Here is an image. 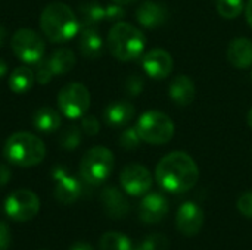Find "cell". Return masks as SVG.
I'll list each match as a JSON object with an SVG mask.
<instances>
[{"mask_svg":"<svg viewBox=\"0 0 252 250\" xmlns=\"http://www.w3.org/2000/svg\"><path fill=\"white\" fill-rule=\"evenodd\" d=\"M155 178L164 190L170 193H185L196 186L199 168L188 153L171 152L157 165Z\"/></svg>","mask_w":252,"mask_h":250,"instance_id":"cell-1","label":"cell"},{"mask_svg":"<svg viewBox=\"0 0 252 250\" xmlns=\"http://www.w3.org/2000/svg\"><path fill=\"white\" fill-rule=\"evenodd\" d=\"M40 27L43 34L52 43L68 41L80 31L77 15L69 6L61 1H53L43 9L40 16Z\"/></svg>","mask_w":252,"mask_h":250,"instance_id":"cell-2","label":"cell"},{"mask_svg":"<svg viewBox=\"0 0 252 250\" xmlns=\"http://www.w3.org/2000/svg\"><path fill=\"white\" fill-rule=\"evenodd\" d=\"M3 153L12 165L30 168L43 162L46 156V146L35 134L18 131L6 140Z\"/></svg>","mask_w":252,"mask_h":250,"instance_id":"cell-3","label":"cell"},{"mask_svg":"<svg viewBox=\"0 0 252 250\" xmlns=\"http://www.w3.org/2000/svg\"><path fill=\"white\" fill-rule=\"evenodd\" d=\"M146 46V40L143 32L128 24V22H117L108 34V49L112 56L121 62H130L137 59Z\"/></svg>","mask_w":252,"mask_h":250,"instance_id":"cell-4","label":"cell"},{"mask_svg":"<svg viewBox=\"0 0 252 250\" xmlns=\"http://www.w3.org/2000/svg\"><path fill=\"white\" fill-rule=\"evenodd\" d=\"M114 169V153L103 147L96 146L87 150L80 162L81 178L92 186H99L106 181Z\"/></svg>","mask_w":252,"mask_h":250,"instance_id":"cell-5","label":"cell"},{"mask_svg":"<svg viewBox=\"0 0 252 250\" xmlns=\"http://www.w3.org/2000/svg\"><path fill=\"white\" fill-rule=\"evenodd\" d=\"M136 130L142 141L148 144H165L174 136V124L171 118L159 111L145 112L139 118Z\"/></svg>","mask_w":252,"mask_h":250,"instance_id":"cell-6","label":"cell"},{"mask_svg":"<svg viewBox=\"0 0 252 250\" xmlns=\"http://www.w3.org/2000/svg\"><path fill=\"white\" fill-rule=\"evenodd\" d=\"M59 111L69 119H78L90 108V93L81 83H69L58 94Z\"/></svg>","mask_w":252,"mask_h":250,"instance_id":"cell-7","label":"cell"},{"mask_svg":"<svg viewBox=\"0 0 252 250\" xmlns=\"http://www.w3.org/2000/svg\"><path fill=\"white\" fill-rule=\"evenodd\" d=\"M10 46L16 57L28 65H37L38 62H41L46 50L44 40L40 37V34L28 28L18 29L12 35Z\"/></svg>","mask_w":252,"mask_h":250,"instance_id":"cell-8","label":"cell"},{"mask_svg":"<svg viewBox=\"0 0 252 250\" xmlns=\"http://www.w3.org/2000/svg\"><path fill=\"white\" fill-rule=\"evenodd\" d=\"M4 211L10 220L16 222H27L32 220L40 211L38 196L27 189L15 190L6 199Z\"/></svg>","mask_w":252,"mask_h":250,"instance_id":"cell-9","label":"cell"},{"mask_svg":"<svg viewBox=\"0 0 252 250\" xmlns=\"http://www.w3.org/2000/svg\"><path fill=\"white\" fill-rule=\"evenodd\" d=\"M120 183L124 192L130 196H143L152 187V175L151 172L139 164L127 165L120 174Z\"/></svg>","mask_w":252,"mask_h":250,"instance_id":"cell-10","label":"cell"},{"mask_svg":"<svg viewBox=\"0 0 252 250\" xmlns=\"http://www.w3.org/2000/svg\"><path fill=\"white\" fill-rule=\"evenodd\" d=\"M204 222H205L204 211L193 202H185L176 214L177 230L186 237L196 236L202 230Z\"/></svg>","mask_w":252,"mask_h":250,"instance_id":"cell-11","label":"cell"},{"mask_svg":"<svg viewBox=\"0 0 252 250\" xmlns=\"http://www.w3.org/2000/svg\"><path fill=\"white\" fill-rule=\"evenodd\" d=\"M53 180H55V197L62 205H71L81 196V184L77 178L66 174L65 168L56 165L53 168Z\"/></svg>","mask_w":252,"mask_h":250,"instance_id":"cell-12","label":"cell"},{"mask_svg":"<svg viewBox=\"0 0 252 250\" xmlns=\"http://www.w3.org/2000/svg\"><path fill=\"white\" fill-rule=\"evenodd\" d=\"M142 66L151 78L164 80L173 71V57L164 49H152L142 57Z\"/></svg>","mask_w":252,"mask_h":250,"instance_id":"cell-13","label":"cell"},{"mask_svg":"<svg viewBox=\"0 0 252 250\" xmlns=\"http://www.w3.org/2000/svg\"><path fill=\"white\" fill-rule=\"evenodd\" d=\"M168 214V202L161 193L146 194L139 205V218L145 224L161 222Z\"/></svg>","mask_w":252,"mask_h":250,"instance_id":"cell-14","label":"cell"},{"mask_svg":"<svg viewBox=\"0 0 252 250\" xmlns=\"http://www.w3.org/2000/svg\"><path fill=\"white\" fill-rule=\"evenodd\" d=\"M136 19L142 27H145L148 29H155V28L162 27L167 22L168 12L162 4L146 0L137 7Z\"/></svg>","mask_w":252,"mask_h":250,"instance_id":"cell-15","label":"cell"},{"mask_svg":"<svg viewBox=\"0 0 252 250\" xmlns=\"http://www.w3.org/2000/svg\"><path fill=\"white\" fill-rule=\"evenodd\" d=\"M100 202L105 214L109 218L121 220L130 211V203L117 187H106L100 194Z\"/></svg>","mask_w":252,"mask_h":250,"instance_id":"cell-16","label":"cell"},{"mask_svg":"<svg viewBox=\"0 0 252 250\" xmlns=\"http://www.w3.org/2000/svg\"><path fill=\"white\" fill-rule=\"evenodd\" d=\"M168 94H170V99L177 106L186 108V106H189L195 100V94H196L195 83L188 75H183V74L177 75L170 83Z\"/></svg>","mask_w":252,"mask_h":250,"instance_id":"cell-17","label":"cell"},{"mask_svg":"<svg viewBox=\"0 0 252 250\" xmlns=\"http://www.w3.org/2000/svg\"><path fill=\"white\" fill-rule=\"evenodd\" d=\"M227 60L238 69L252 66V41L245 37L233 38L227 47Z\"/></svg>","mask_w":252,"mask_h":250,"instance_id":"cell-18","label":"cell"},{"mask_svg":"<svg viewBox=\"0 0 252 250\" xmlns=\"http://www.w3.org/2000/svg\"><path fill=\"white\" fill-rule=\"evenodd\" d=\"M78 47L84 57L87 59H97L103 53V40L100 34L93 27H84L80 32Z\"/></svg>","mask_w":252,"mask_h":250,"instance_id":"cell-19","label":"cell"},{"mask_svg":"<svg viewBox=\"0 0 252 250\" xmlns=\"http://www.w3.org/2000/svg\"><path fill=\"white\" fill-rule=\"evenodd\" d=\"M134 113H136L134 106L130 102L121 100V102L111 103L103 111V119L108 125L123 127V125H127L133 119Z\"/></svg>","mask_w":252,"mask_h":250,"instance_id":"cell-20","label":"cell"},{"mask_svg":"<svg viewBox=\"0 0 252 250\" xmlns=\"http://www.w3.org/2000/svg\"><path fill=\"white\" fill-rule=\"evenodd\" d=\"M32 125L40 133H53L61 127V116L58 111L50 106L38 108L32 115Z\"/></svg>","mask_w":252,"mask_h":250,"instance_id":"cell-21","label":"cell"},{"mask_svg":"<svg viewBox=\"0 0 252 250\" xmlns=\"http://www.w3.org/2000/svg\"><path fill=\"white\" fill-rule=\"evenodd\" d=\"M47 65L53 75H63L69 72L75 65V55L69 49H56L47 59Z\"/></svg>","mask_w":252,"mask_h":250,"instance_id":"cell-22","label":"cell"},{"mask_svg":"<svg viewBox=\"0 0 252 250\" xmlns=\"http://www.w3.org/2000/svg\"><path fill=\"white\" fill-rule=\"evenodd\" d=\"M34 72L28 66H19L10 72L9 77V88L16 94L27 93L34 84Z\"/></svg>","mask_w":252,"mask_h":250,"instance_id":"cell-23","label":"cell"},{"mask_svg":"<svg viewBox=\"0 0 252 250\" xmlns=\"http://www.w3.org/2000/svg\"><path fill=\"white\" fill-rule=\"evenodd\" d=\"M99 248L100 250H134L131 240L127 236L117 233V231L105 233L100 237Z\"/></svg>","mask_w":252,"mask_h":250,"instance_id":"cell-24","label":"cell"},{"mask_svg":"<svg viewBox=\"0 0 252 250\" xmlns=\"http://www.w3.org/2000/svg\"><path fill=\"white\" fill-rule=\"evenodd\" d=\"M80 13H81L84 27H93L97 22L106 19V7L96 4V3H87V4L80 6Z\"/></svg>","mask_w":252,"mask_h":250,"instance_id":"cell-25","label":"cell"},{"mask_svg":"<svg viewBox=\"0 0 252 250\" xmlns=\"http://www.w3.org/2000/svg\"><path fill=\"white\" fill-rule=\"evenodd\" d=\"M81 137V128L77 125H71L59 134V146L65 150H74L80 146Z\"/></svg>","mask_w":252,"mask_h":250,"instance_id":"cell-26","label":"cell"},{"mask_svg":"<svg viewBox=\"0 0 252 250\" xmlns=\"http://www.w3.org/2000/svg\"><path fill=\"white\" fill-rule=\"evenodd\" d=\"M217 12L226 19L238 18L244 10V0H217Z\"/></svg>","mask_w":252,"mask_h":250,"instance_id":"cell-27","label":"cell"},{"mask_svg":"<svg viewBox=\"0 0 252 250\" xmlns=\"http://www.w3.org/2000/svg\"><path fill=\"white\" fill-rule=\"evenodd\" d=\"M170 240L164 234H152L146 237L134 250H168Z\"/></svg>","mask_w":252,"mask_h":250,"instance_id":"cell-28","label":"cell"},{"mask_svg":"<svg viewBox=\"0 0 252 250\" xmlns=\"http://www.w3.org/2000/svg\"><path fill=\"white\" fill-rule=\"evenodd\" d=\"M140 141H142V139H140L136 127L134 128L124 130L121 133V136H120V146L123 149H126V150H134V149H137L140 146Z\"/></svg>","mask_w":252,"mask_h":250,"instance_id":"cell-29","label":"cell"},{"mask_svg":"<svg viewBox=\"0 0 252 250\" xmlns=\"http://www.w3.org/2000/svg\"><path fill=\"white\" fill-rule=\"evenodd\" d=\"M52 77H53V72L49 68L47 60L38 62L37 63V69H35V80H37V83L41 84V85H46V84L50 83Z\"/></svg>","mask_w":252,"mask_h":250,"instance_id":"cell-30","label":"cell"},{"mask_svg":"<svg viewBox=\"0 0 252 250\" xmlns=\"http://www.w3.org/2000/svg\"><path fill=\"white\" fill-rule=\"evenodd\" d=\"M143 90V80L139 75H131L126 81V91L130 97H137Z\"/></svg>","mask_w":252,"mask_h":250,"instance_id":"cell-31","label":"cell"},{"mask_svg":"<svg viewBox=\"0 0 252 250\" xmlns=\"http://www.w3.org/2000/svg\"><path fill=\"white\" fill-rule=\"evenodd\" d=\"M238 209L239 212L247 217V218H252V192H247L244 193L239 200H238Z\"/></svg>","mask_w":252,"mask_h":250,"instance_id":"cell-32","label":"cell"},{"mask_svg":"<svg viewBox=\"0 0 252 250\" xmlns=\"http://www.w3.org/2000/svg\"><path fill=\"white\" fill-rule=\"evenodd\" d=\"M81 130L87 136H96L100 130V124L96 116H84L81 121Z\"/></svg>","mask_w":252,"mask_h":250,"instance_id":"cell-33","label":"cell"},{"mask_svg":"<svg viewBox=\"0 0 252 250\" xmlns=\"http://www.w3.org/2000/svg\"><path fill=\"white\" fill-rule=\"evenodd\" d=\"M12 243V234L6 222L0 221V250H7Z\"/></svg>","mask_w":252,"mask_h":250,"instance_id":"cell-34","label":"cell"},{"mask_svg":"<svg viewBox=\"0 0 252 250\" xmlns=\"http://www.w3.org/2000/svg\"><path fill=\"white\" fill-rule=\"evenodd\" d=\"M124 16V9L121 4H112L106 6V19H121Z\"/></svg>","mask_w":252,"mask_h":250,"instance_id":"cell-35","label":"cell"},{"mask_svg":"<svg viewBox=\"0 0 252 250\" xmlns=\"http://www.w3.org/2000/svg\"><path fill=\"white\" fill-rule=\"evenodd\" d=\"M10 177H12V172H10L9 167L4 164H0V187L6 186L9 183Z\"/></svg>","mask_w":252,"mask_h":250,"instance_id":"cell-36","label":"cell"},{"mask_svg":"<svg viewBox=\"0 0 252 250\" xmlns=\"http://www.w3.org/2000/svg\"><path fill=\"white\" fill-rule=\"evenodd\" d=\"M69 250H93V248L89 243H86V242H77V243H74L71 246Z\"/></svg>","mask_w":252,"mask_h":250,"instance_id":"cell-37","label":"cell"},{"mask_svg":"<svg viewBox=\"0 0 252 250\" xmlns=\"http://www.w3.org/2000/svg\"><path fill=\"white\" fill-rule=\"evenodd\" d=\"M245 16H247V22L252 28V0H248L247 6H245Z\"/></svg>","mask_w":252,"mask_h":250,"instance_id":"cell-38","label":"cell"},{"mask_svg":"<svg viewBox=\"0 0 252 250\" xmlns=\"http://www.w3.org/2000/svg\"><path fill=\"white\" fill-rule=\"evenodd\" d=\"M6 72H7V63H6L3 59H0V78L4 77Z\"/></svg>","mask_w":252,"mask_h":250,"instance_id":"cell-39","label":"cell"},{"mask_svg":"<svg viewBox=\"0 0 252 250\" xmlns=\"http://www.w3.org/2000/svg\"><path fill=\"white\" fill-rule=\"evenodd\" d=\"M6 37H7L6 28H4L3 25H0V47L3 46V43H4V40H6Z\"/></svg>","mask_w":252,"mask_h":250,"instance_id":"cell-40","label":"cell"},{"mask_svg":"<svg viewBox=\"0 0 252 250\" xmlns=\"http://www.w3.org/2000/svg\"><path fill=\"white\" fill-rule=\"evenodd\" d=\"M112 1L117 4H131V3H136L137 0H112Z\"/></svg>","mask_w":252,"mask_h":250,"instance_id":"cell-41","label":"cell"},{"mask_svg":"<svg viewBox=\"0 0 252 250\" xmlns=\"http://www.w3.org/2000/svg\"><path fill=\"white\" fill-rule=\"evenodd\" d=\"M247 121H248V125H250V128H251V130H252V108H251V109H250V112H248Z\"/></svg>","mask_w":252,"mask_h":250,"instance_id":"cell-42","label":"cell"}]
</instances>
